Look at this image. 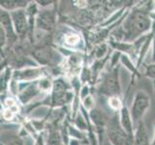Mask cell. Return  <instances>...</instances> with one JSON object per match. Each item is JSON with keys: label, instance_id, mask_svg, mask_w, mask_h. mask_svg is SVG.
Returning <instances> with one entry per match:
<instances>
[{"label": "cell", "instance_id": "cell-15", "mask_svg": "<svg viewBox=\"0 0 155 145\" xmlns=\"http://www.w3.org/2000/svg\"><path fill=\"white\" fill-rule=\"evenodd\" d=\"M31 1H24V0H10V1H1L0 7L1 10L7 11L11 13L14 11H18L21 9H26L28 7Z\"/></svg>", "mask_w": 155, "mask_h": 145}, {"label": "cell", "instance_id": "cell-5", "mask_svg": "<svg viewBox=\"0 0 155 145\" xmlns=\"http://www.w3.org/2000/svg\"><path fill=\"white\" fill-rule=\"evenodd\" d=\"M150 104L151 100L147 92L142 89L136 91L130 107V113L135 127L143 121V116L147 114V110L150 107Z\"/></svg>", "mask_w": 155, "mask_h": 145}, {"label": "cell", "instance_id": "cell-22", "mask_svg": "<svg viewBox=\"0 0 155 145\" xmlns=\"http://www.w3.org/2000/svg\"><path fill=\"white\" fill-rule=\"evenodd\" d=\"M145 77L155 80V63H151L145 68Z\"/></svg>", "mask_w": 155, "mask_h": 145}, {"label": "cell", "instance_id": "cell-9", "mask_svg": "<svg viewBox=\"0 0 155 145\" xmlns=\"http://www.w3.org/2000/svg\"><path fill=\"white\" fill-rule=\"evenodd\" d=\"M46 76L45 67H23L15 70L12 79L18 83L20 82H33Z\"/></svg>", "mask_w": 155, "mask_h": 145}, {"label": "cell", "instance_id": "cell-4", "mask_svg": "<svg viewBox=\"0 0 155 145\" xmlns=\"http://www.w3.org/2000/svg\"><path fill=\"white\" fill-rule=\"evenodd\" d=\"M32 55L37 63L42 67H59L65 61L64 56L60 50L57 48H53L50 46H42L32 52Z\"/></svg>", "mask_w": 155, "mask_h": 145}, {"label": "cell", "instance_id": "cell-1", "mask_svg": "<svg viewBox=\"0 0 155 145\" xmlns=\"http://www.w3.org/2000/svg\"><path fill=\"white\" fill-rule=\"evenodd\" d=\"M151 5H138L134 8H130L122 20L120 26L115 27L112 31L110 39L120 42L133 43L138 39L146 36L152 29L153 21L149 17V13L152 9Z\"/></svg>", "mask_w": 155, "mask_h": 145}, {"label": "cell", "instance_id": "cell-11", "mask_svg": "<svg viewBox=\"0 0 155 145\" xmlns=\"http://www.w3.org/2000/svg\"><path fill=\"white\" fill-rule=\"evenodd\" d=\"M0 23H1V29L5 32V34L7 36L8 42L14 44V43L17 42V40H18V37L14 28L12 18H11L10 13L7 12V11L1 10V13H0Z\"/></svg>", "mask_w": 155, "mask_h": 145}, {"label": "cell", "instance_id": "cell-10", "mask_svg": "<svg viewBox=\"0 0 155 145\" xmlns=\"http://www.w3.org/2000/svg\"><path fill=\"white\" fill-rule=\"evenodd\" d=\"M11 18L14 24V28L18 38H25L29 33V22L26 9H21L11 12Z\"/></svg>", "mask_w": 155, "mask_h": 145}, {"label": "cell", "instance_id": "cell-29", "mask_svg": "<svg viewBox=\"0 0 155 145\" xmlns=\"http://www.w3.org/2000/svg\"><path fill=\"white\" fill-rule=\"evenodd\" d=\"M152 87H153V93L155 96V80H152Z\"/></svg>", "mask_w": 155, "mask_h": 145}, {"label": "cell", "instance_id": "cell-2", "mask_svg": "<svg viewBox=\"0 0 155 145\" xmlns=\"http://www.w3.org/2000/svg\"><path fill=\"white\" fill-rule=\"evenodd\" d=\"M120 65L103 71L97 79V93L107 98L112 96H121V84L120 79Z\"/></svg>", "mask_w": 155, "mask_h": 145}, {"label": "cell", "instance_id": "cell-23", "mask_svg": "<svg viewBox=\"0 0 155 145\" xmlns=\"http://www.w3.org/2000/svg\"><path fill=\"white\" fill-rule=\"evenodd\" d=\"M90 95H92V93H91V85L90 84L82 85L81 90H80V100H81V102Z\"/></svg>", "mask_w": 155, "mask_h": 145}, {"label": "cell", "instance_id": "cell-14", "mask_svg": "<svg viewBox=\"0 0 155 145\" xmlns=\"http://www.w3.org/2000/svg\"><path fill=\"white\" fill-rule=\"evenodd\" d=\"M1 145H25V141L18 133H15L10 130H2Z\"/></svg>", "mask_w": 155, "mask_h": 145}, {"label": "cell", "instance_id": "cell-19", "mask_svg": "<svg viewBox=\"0 0 155 145\" xmlns=\"http://www.w3.org/2000/svg\"><path fill=\"white\" fill-rule=\"evenodd\" d=\"M120 64L122 65L124 67H125V69H127L133 76H138L140 77V73H139V70L137 69L136 64L133 62V59H131L129 56H127L125 54H121L120 56Z\"/></svg>", "mask_w": 155, "mask_h": 145}, {"label": "cell", "instance_id": "cell-30", "mask_svg": "<svg viewBox=\"0 0 155 145\" xmlns=\"http://www.w3.org/2000/svg\"><path fill=\"white\" fill-rule=\"evenodd\" d=\"M82 145H90V144H89V142L87 141V142H85V143H84V144H82Z\"/></svg>", "mask_w": 155, "mask_h": 145}, {"label": "cell", "instance_id": "cell-24", "mask_svg": "<svg viewBox=\"0 0 155 145\" xmlns=\"http://www.w3.org/2000/svg\"><path fill=\"white\" fill-rule=\"evenodd\" d=\"M37 4H38L39 8L41 9H48V8H52L55 7V1H50V0H41V1H36Z\"/></svg>", "mask_w": 155, "mask_h": 145}, {"label": "cell", "instance_id": "cell-13", "mask_svg": "<svg viewBox=\"0 0 155 145\" xmlns=\"http://www.w3.org/2000/svg\"><path fill=\"white\" fill-rule=\"evenodd\" d=\"M133 145H151V141L148 136L147 129L143 121L140 122L135 127Z\"/></svg>", "mask_w": 155, "mask_h": 145}, {"label": "cell", "instance_id": "cell-6", "mask_svg": "<svg viewBox=\"0 0 155 145\" xmlns=\"http://www.w3.org/2000/svg\"><path fill=\"white\" fill-rule=\"evenodd\" d=\"M57 38L59 44H60V47L66 48L71 52L83 51L85 47H87L83 36L76 30H73L71 28L61 32L59 36H57Z\"/></svg>", "mask_w": 155, "mask_h": 145}, {"label": "cell", "instance_id": "cell-16", "mask_svg": "<svg viewBox=\"0 0 155 145\" xmlns=\"http://www.w3.org/2000/svg\"><path fill=\"white\" fill-rule=\"evenodd\" d=\"M46 132V145H67L63 137L61 129H49Z\"/></svg>", "mask_w": 155, "mask_h": 145}, {"label": "cell", "instance_id": "cell-7", "mask_svg": "<svg viewBox=\"0 0 155 145\" xmlns=\"http://www.w3.org/2000/svg\"><path fill=\"white\" fill-rule=\"evenodd\" d=\"M57 22V13L55 12V8L48 9H40L39 14L36 19L35 30H39L50 33L56 27Z\"/></svg>", "mask_w": 155, "mask_h": 145}, {"label": "cell", "instance_id": "cell-25", "mask_svg": "<svg viewBox=\"0 0 155 145\" xmlns=\"http://www.w3.org/2000/svg\"><path fill=\"white\" fill-rule=\"evenodd\" d=\"M151 33H152V63H155V21H153V25H152V29H151Z\"/></svg>", "mask_w": 155, "mask_h": 145}, {"label": "cell", "instance_id": "cell-17", "mask_svg": "<svg viewBox=\"0 0 155 145\" xmlns=\"http://www.w3.org/2000/svg\"><path fill=\"white\" fill-rule=\"evenodd\" d=\"M111 47L108 43H102V44L97 45L94 47V50L92 51V55L94 60H100V59H104L110 54Z\"/></svg>", "mask_w": 155, "mask_h": 145}, {"label": "cell", "instance_id": "cell-21", "mask_svg": "<svg viewBox=\"0 0 155 145\" xmlns=\"http://www.w3.org/2000/svg\"><path fill=\"white\" fill-rule=\"evenodd\" d=\"M18 116V114L14 112L13 110H11L9 109H6V107H3L2 110V118L3 120L8 121V122H12L15 117Z\"/></svg>", "mask_w": 155, "mask_h": 145}, {"label": "cell", "instance_id": "cell-8", "mask_svg": "<svg viewBox=\"0 0 155 145\" xmlns=\"http://www.w3.org/2000/svg\"><path fill=\"white\" fill-rule=\"evenodd\" d=\"M44 94L38 80L33 82H20L18 83L17 99L21 105H29L36 97Z\"/></svg>", "mask_w": 155, "mask_h": 145}, {"label": "cell", "instance_id": "cell-3", "mask_svg": "<svg viewBox=\"0 0 155 145\" xmlns=\"http://www.w3.org/2000/svg\"><path fill=\"white\" fill-rule=\"evenodd\" d=\"M106 138L112 145H133V138L129 137L121 128L119 114L113 113L109 117L106 128Z\"/></svg>", "mask_w": 155, "mask_h": 145}, {"label": "cell", "instance_id": "cell-28", "mask_svg": "<svg viewBox=\"0 0 155 145\" xmlns=\"http://www.w3.org/2000/svg\"><path fill=\"white\" fill-rule=\"evenodd\" d=\"M102 145H112V144L110 143V141L108 140V139L105 138V139H104V141H103V143H102Z\"/></svg>", "mask_w": 155, "mask_h": 145}, {"label": "cell", "instance_id": "cell-18", "mask_svg": "<svg viewBox=\"0 0 155 145\" xmlns=\"http://www.w3.org/2000/svg\"><path fill=\"white\" fill-rule=\"evenodd\" d=\"M107 105L114 113H119L124 106L121 96H112L107 98Z\"/></svg>", "mask_w": 155, "mask_h": 145}, {"label": "cell", "instance_id": "cell-20", "mask_svg": "<svg viewBox=\"0 0 155 145\" xmlns=\"http://www.w3.org/2000/svg\"><path fill=\"white\" fill-rule=\"evenodd\" d=\"M81 105L84 107L87 111H92L94 109H95V101L94 99L93 95L88 96L87 98H85L82 102H81Z\"/></svg>", "mask_w": 155, "mask_h": 145}, {"label": "cell", "instance_id": "cell-26", "mask_svg": "<svg viewBox=\"0 0 155 145\" xmlns=\"http://www.w3.org/2000/svg\"><path fill=\"white\" fill-rule=\"evenodd\" d=\"M74 6L78 7L79 9H85L88 7V1H74Z\"/></svg>", "mask_w": 155, "mask_h": 145}, {"label": "cell", "instance_id": "cell-27", "mask_svg": "<svg viewBox=\"0 0 155 145\" xmlns=\"http://www.w3.org/2000/svg\"><path fill=\"white\" fill-rule=\"evenodd\" d=\"M151 145H155V121L153 123V137L151 140Z\"/></svg>", "mask_w": 155, "mask_h": 145}, {"label": "cell", "instance_id": "cell-12", "mask_svg": "<svg viewBox=\"0 0 155 145\" xmlns=\"http://www.w3.org/2000/svg\"><path fill=\"white\" fill-rule=\"evenodd\" d=\"M119 119H120V126L124 129V131L126 133V135L129 137H134L135 125L130 113V109L126 105L122 107V109L119 112Z\"/></svg>", "mask_w": 155, "mask_h": 145}]
</instances>
